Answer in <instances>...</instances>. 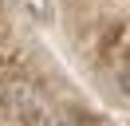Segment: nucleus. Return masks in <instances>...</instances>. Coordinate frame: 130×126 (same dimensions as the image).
Returning a JSON list of instances; mask_svg holds the SVG:
<instances>
[{
	"instance_id": "2",
	"label": "nucleus",
	"mask_w": 130,
	"mask_h": 126,
	"mask_svg": "<svg viewBox=\"0 0 130 126\" xmlns=\"http://www.w3.org/2000/svg\"><path fill=\"white\" fill-rule=\"evenodd\" d=\"M40 122H43V126H83V118L71 114V110H59V114H43Z\"/></svg>"
},
{
	"instance_id": "1",
	"label": "nucleus",
	"mask_w": 130,
	"mask_h": 126,
	"mask_svg": "<svg viewBox=\"0 0 130 126\" xmlns=\"http://www.w3.org/2000/svg\"><path fill=\"white\" fill-rule=\"evenodd\" d=\"M0 106H4L8 118H16V122H24V126H36L43 118V94H40V87H36L32 79L8 75L0 83Z\"/></svg>"
}]
</instances>
